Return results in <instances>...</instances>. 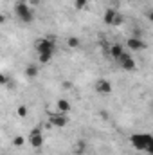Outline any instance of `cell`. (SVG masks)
I'll list each match as a JSON object with an SVG mask.
<instances>
[{
  "label": "cell",
  "mask_w": 153,
  "mask_h": 155,
  "mask_svg": "<svg viewBox=\"0 0 153 155\" xmlns=\"http://www.w3.org/2000/svg\"><path fill=\"white\" fill-rule=\"evenodd\" d=\"M151 143H153L151 134H133V135L130 137V144H132L135 150H139V152H146Z\"/></svg>",
  "instance_id": "2"
},
{
  "label": "cell",
  "mask_w": 153,
  "mask_h": 155,
  "mask_svg": "<svg viewBox=\"0 0 153 155\" xmlns=\"http://www.w3.org/2000/svg\"><path fill=\"white\" fill-rule=\"evenodd\" d=\"M16 116L22 117V119H24V117H27V116H29V108H27L25 105H18V107H16Z\"/></svg>",
  "instance_id": "14"
},
{
  "label": "cell",
  "mask_w": 153,
  "mask_h": 155,
  "mask_svg": "<svg viewBox=\"0 0 153 155\" xmlns=\"http://www.w3.org/2000/svg\"><path fill=\"white\" fill-rule=\"evenodd\" d=\"M103 22L106 24V25H121L122 24V16L115 11V9H106L105 11V15H103Z\"/></svg>",
  "instance_id": "6"
},
{
  "label": "cell",
  "mask_w": 153,
  "mask_h": 155,
  "mask_svg": "<svg viewBox=\"0 0 153 155\" xmlns=\"http://www.w3.org/2000/svg\"><path fill=\"white\" fill-rule=\"evenodd\" d=\"M49 121H50L52 126H58V128H63V126L69 124V117H67V114H61V112L50 114V116H49Z\"/></svg>",
  "instance_id": "8"
},
{
  "label": "cell",
  "mask_w": 153,
  "mask_h": 155,
  "mask_svg": "<svg viewBox=\"0 0 153 155\" xmlns=\"http://www.w3.org/2000/svg\"><path fill=\"white\" fill-rule=\"evenodd\" d=\"M85 148H86V143H85V141H79L76 146H74V153H76V155H81L83 152H85Z\"/></svg>",
  "instance_id": "16"
},
{
  "label": "cell",
  "mask_w": 153,
  "mask_h": 155,
  "mask_svg": "<svg viewBox=\"0 0 153 155\" xmlns=\"http://www.w3.org/2000/svg\"><path fill=\"white\" fill-rule=\"evenodd\" d=\"M122 52H124V47H122L121 43H114V45H110V49H108V54L114 58L115 61L122 56Z\"/></svg>",
  "instance_id": "10"
},
{
  "label": "cell",
  "mask_w": 153,
  "mask_h": 155,
  "mask_svg": "<svg viewBox=\"0 0 153 155\" xmlns=\"http://www.w3.org/2000/svg\"><path fill=\"white\" fill-rule=\"evenodd\" d=\"M67 45H69L70 49H77V47L81 45V41H79V38H76V36H70V38L67 40Z\"/></svg>",
  "instance_id": "15"
},
{
  "label": "cell",
  "mask_w": 153,
  "mask_h": 155,
  "mask_svg": "<svg viewBox=\"0 0 153 155\" xmlns=\"http://www.w3.org/2000/svg\"><path fill=\"white\" fill-rule=\"evenodd\" d=\"M146 18H148V20H150V22L153 24V9H151V11H148V13H146Z\"/></svg>",
  "instance_id": "20"
},
{
  "label": "cell",
  "mask_w": 153,
  "mask_h": 155,
  "mask_svg": "<svg viewBox=\"0 0 153 155\" xmlns=\"http://www.w3.org/2000/svg\"><path fill=\"white\" fill-rule=\"evenodd\" d=\"M126 47H128L130 51H135V52H139V51H144L148 45H146V41H142L141 38H137V36H132V38L126 40Z\"/></svg>",
  "instance_id": "9"
},
{
  "label": "cell",
  "mask_w": 153,
  "mask_h": 155,
  "mask_svg": "<svg viewBox=\"0 0 153 155\" xmlns=\"http://www.w3.org/2000/svg\"><path fill=\"white\" fill-rule=\"evenodd\" d=\"M52 58H54V52H43V54H38V61L40 63H43V65L49 63Z\"/></svg>",
  "instance_id": "13"
},
{
  "label": "cell",
  "mask_w": 153,
  "mask_h": 155,
  "mask_svg": "<svg viewBox=\"0 0 153 155\" xmlns=\"http://www.w3.org/2000/svg\"><path fill=\"white\" fill-rule=\"evenodd\" d=\"M15 15H16V18H18L20 22H24V24H31V22L34 20L33 9H31L29 4L24 2V0H20V2L15 4Z\"/></svg>",
  "instance_id": "1"
},
{
  "label": "cell",
  "mask_w": 153,
  "mask_h": 155,
  "mask_svg": "<svg viewBox=\"0 0 153 155\" xmlns=\"http://www.w3.org/2000/svg\"><path fill=\"white\" fill-rule=\"evenodd\" d=\"M7 81H9V78L5 76V74H2V76H0V83H2V85H7Z\"/></svg>",
  "instance_id": "19"
},
{
  "label": "cell",
  "mask_w": 153,
  "mask_h": 155,
  "mask_svg": "<svg viewBox=\"0 0 153 155\" xmlns=\"http://www.w3.org/2000/svg\"><path fill=\"white\" fill-rule=\"evenodd\" d=\"M43 143H45V139H43V132H41V128H33L31 132H29V144L34 148V150H38L43 146Z\"/></svg>",
  "instance_id": "4"
},
{
  "label": "cell",
  "mask_w": 153,
  "mask_h": 155,
  "mask_svg": "<svg viewBox=\"0 0 153 155\" xmlns=\"http://www.w3.org/2000/svg\"><path fill=\"white\" fill-rule=\"evenodd\" d=\"M56 107H58V112H61V114H69L72 110V107H70V103L67 99H58Z\"/></svg>",
  "instance_id": "11"
},
{
  "label": "cell",
  "mask_w": 153,
  "mask_h": 155,
  "mask_svg": "<svg viewBox=\"0 0 153 155\" xmlns=\"http://www.w3.org/2000/svg\"><path fill=\"white\" fill-rule=\"evenodd\" d=\"M34 49H36L38 54H43V52H54L56 43H54V40H50V38H38L36 41H34Z\"/></svg>",
  "instance_id": "3"
},
{
  "label": "cell",
  "mask_w": 153,
  "mask_h": 155,
  "mask_svg": "<svg viewBox=\"0 0 153 155\" xmlns=\"http://www.w3.org/2000/svg\"><path fill=\"white\" fill-rule=\"evenodd\" d=\"M94 88H96V92H97L99 96H110V94H112V90H114L112 83H110L108 79H105V78L97 79V81H96V85H94Z\"/></svg>",
  "instance_id": "7"
},
{
  "label": "cell",
  "mask_w": 153,
  "mask_h": 155,
  "mask_svg": "<svg viewBox=\"0 0 153 155\" xmlns=\"http://www.w3.org/2000/svg\"><path fill=\"white\" fill-rule=\"evenodd\" d=\"M24 143H25V137H24V135H16V137L13 139V144H15V146H24Z\"/></svg>",
  "instance_id": "18"
},
{
  "label": "cell",
  "mask_w": 153,
  "mask_h": 155,
  "mask_svg": "<svg viewBox=\"0 0 153 155\" xmlns=\"http://www.w3.org/2000/svg\"><path fill=\"white\" fill-rule=\"evenodd\" d=\"M115 63H117V65H119L122 71H135V67H137V65H135V60H133V56H132L130 52H126V51L122 52V56H121V58H119Z\"/></svg>",
  "instance_id": "5"
},
{
  "label": "cell",
  "mask_w": 153,
  "mask_h": 155,
  "mask_svg": "<svg viewBox=\"0 0 153 155\" xmlns=\"http://www.w3.org/2000/svg\"><path fill=\"white\" fill-rule=\"evenodd\" d=\"M2 155H7V153H2Z\"/></svg>",
  "instance_id": "21"
},
{
  "label": "cell",
  "mask_w": 153,
  "mask_h": 155,
  "mask_svg": "<svg viewBox=\"0 0 153 155\" xmlns=\"http://www.w3.org/2000/svg\"><path fill=\"white\" fill-rule=\"evenodd\" d=\"M86 5H88V0H74V7L77 11H83Z\"/></svg>",
  "instance_id": "17"
},
{
  "label": "cell",
  "mask_w": 153,
  "mask_h": 155,
  "mask_svg": "<svg viewBox=\"0 0 153 155\" xmlns=\"http://www.w3.org/2000/svg\"><path fill=\"white\" fill-rule=\"evenodd\" d=\"M25 76L31 78V79H34V78L38 76V67H36V65H27V67H25Z\"/></svg>",
  "instance_id": "12"
}]
</instances>
